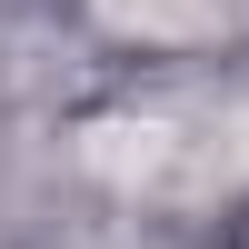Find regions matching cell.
I'll return each instance as SVG.
<instances>
[{"mask_svg": "<svg viewBox=\"0 0 249 249\" xmlns=\"http://www.w3.org/2000/svg\"><path fill=\"white\" fill-rule=\"evenodd\" d=\"M110 40H150V50H219L249 30V0H90Z\"/></svg>", "mask_w": 249, "mask_h": 249, "instance_id": "cell-1", "label": "cell"}]
</instances>
